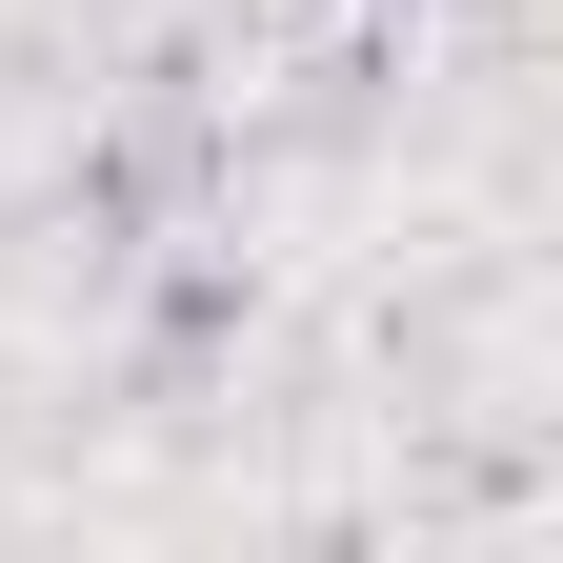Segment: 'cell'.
Masks as SVG:
<instances>
[]
</instances>
